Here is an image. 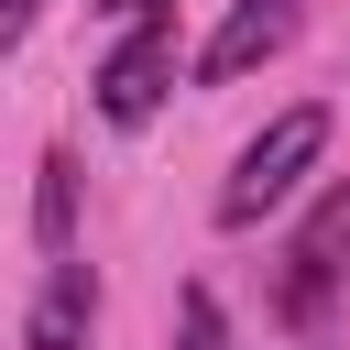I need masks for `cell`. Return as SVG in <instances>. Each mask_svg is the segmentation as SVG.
<instances>
[{
  "instance_id": "obj_1",
  "label": "cell",
  "mask_w": 350,
  "mask_h": 350,
  "mask_svg": "<svg viewBox=\"0 0 350 350\" xmlns=\"http://www.w3.org/2000/svg\"><path fill=\"white\" fill-rule=\"evenodd\" d=\"M328 164V109L317 98H295V109H273L241 153H230V175H219V230H252V219H273L306 175Z\"/></svg>"
},
{
  "instance_id": "obj_2",
  "label": "cell",
  "mask_w": 350,
  "mask_h": 350,
  "mask_svg": "<svg viewBox=\"0 0 350 350\" xmlns=\"http://www.w3.org/2000/svg\"><path fill=\"white\" fill-rule=\"evenodd\" d=\"M339 284H350V175H328V186L306 197V219H295V241H284V273H273V306H284L295 328H317V317L339 306Z\"/></svg>"
},
{
  "instance_id": "obj_3",
  "label": "cell",
  "mask_w": 350,
  "mask_h": 350,
  "mask_svg": "<svg viewBox=\"0 0 350 350\" xmlns=\"http://www.w3.org/2000/svg\"><path fill=\"white\" fill-rule=\"evenodd\" d=\"M164 98H175V22H120V44L98 55V120L142 131Z\"/></svg>"
},
{
  "instance_id": "obj_4",
  "label": "cell",
  "mask_w": 350,
  "mask_h": 350,
  "mask_svg": "<svg viewBox=\"0 0 350 350\" xmlns=\"http://www.w3.org/2000/svg\"><path fill=\"white\" fill-rule=\"evenodd\" d=\"M295 33H306V0H230V11H219V33L197 44V88H230V77L273 66Z\"/></svg>"
},
{
  "instance_id": "obj_5",
  "label": "cell",
  "mask_w": 350,
  "mask_h": 350,
  "mask_svg": "<svg viewBox=\"0 0 350 350\" xmlns=\"http://www.w3.org/2000/svg\"><path fill=\"white\" fill-rule=\"evenodd\" d=\"M88 328H98V273H88V252H66V262H44V284H33L22 350H88Z\"/></svg>"
},
{
  "instance_id": "obj_6",
  "label": "cell",
  "mask_w": 350,
  "mask_h": 350,
  "mask_svg": "<svg viewBox=\"0 0 350 350\" xmlns=\"http://www.w3.org/2000/svg\"><path fill=\"white\" fill-rule=\"evenodd\" d=\"M33 241H44V262L77 252V153H66V142L33 164Z\"/></svg>"
},
{
  "instance_id": "obj_7",
  "label": "cell",
  "mask_w": 350,
  "mask_h": 350,
  "mask_svg": "<svg viewBox=\"0 0 350 350\" xmlns=\"http://www.w3.org/2000/svg\"><path fill=\"white\" fill-rule=\"evenodd\" d=\"M175 350H230V306H219L208 284H186V306H175Z\"/></svg>"
},
{
  "instance_id": "obj_8",
  "label": "cell",
  "mask_w": 350,
  "mask_h": 350,
  "mask_svg": "<svg viewBox=\"0 0 350 350\" xmlns=\"http://www.w3.org/2000/svg\"><path fill=\"white\" fill-rule=\"evenodd\" d=\"M33 22H44V0H0V55H11V44L33 33Z\"/></svg>"
},
{
  "instance_id": "obj_9",
  "label": "cell",
  "mask_w": 350,
  "mask_h": 350,
  "mask_svg": "<svg viewBox=\"0 0 350 350\" xmlns=\"http://www.w3.org/2000/svg\"><path fill=\"white\" fill-rule=\"evenodd\" d=\"M109 22H175V0H98Z\"/></svg>"
},
{
  "instance_id": "obj_10",
  "label": "cell",
  "mask_w": 350,
  "mask_h": 350,
  "mask_svg": "<svg viewBox=\"0 0 350 350\" xmlns=\"http://www.w3.org/2000/svg\"><path fill=\"white\" fill-rule=\"evenodd\" d=\"M306 350H317V339H306Z\"/></svg>"
}]
</instances>
